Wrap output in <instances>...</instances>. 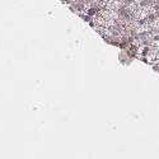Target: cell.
<instances>
[{
  "instance_id": "1",
  "label": "cell",
  "mask_w": 159,
  "mask_h": 159,
  "mask_svg": "<svg viewBox=\"0 0 159 159\" xmlns=\"http://www.w3.org/2000/svg\"><path fill=\"white\" fill-rule=\"evenodd\" d=\"M106 8L112 9V10H118V8H120V2H118V0H110Z\"/></svg>"
},
{
  "instance_id": "2",
  "label": "cell",
  "mask_w": 159,
  "mask_h": 159,
  "mask_svg": "<svg viewBox=\"0 0 159 159\" xmlns=\"http://www.w3.org/2000/svg\"><path fill=\"white\" fill-rule=\"evenodd\" d=\"M104 22H106V19L102 17L101 13H99V14H97V16H94V23H96V25H104Z\"/></svg>"
}]
</instances>
